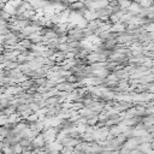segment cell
Segmentation results:
<instances>
[{"mask_svg": "<svg viewBox=\"0 0 154 154\" xmlns=\"http://www.w3.org/2000/svg\"><path fill=\"white\" fill-rule=\"evenodd\" d=\"M11 147H12V150H13V153L14 154H19V153H22L23 152V148H22V146L17 142V143H13V144H11Z\"/></svg>", "mask_w": 154, "mask_h": 154, "instance_id": "6da1fadb", "label": "cell"}]
</instances>
